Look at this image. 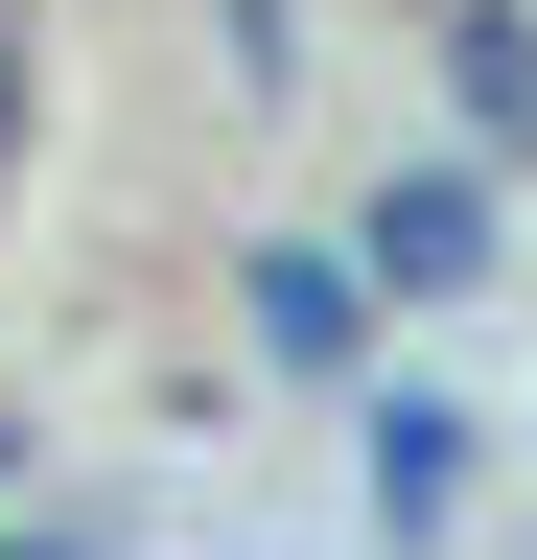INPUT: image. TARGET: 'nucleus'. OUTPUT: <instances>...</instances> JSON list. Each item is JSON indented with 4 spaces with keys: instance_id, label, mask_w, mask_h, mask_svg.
<instances>
[{
    "instance_id": "f257e3e1",
    "label": "nucleus",
    "mask_w": 537,
    "mask_h": 560,
    "mask_svg": "<svg viewBox=\"0 0 537 560\" xmlns=\"http://www.w3.org/2000/svg\"><path fill=\"white\" fill-rule=\"evenodd\" d=\"M374 257H397V280H491V257H467V187H397V210H374Z\"/></svg>"
}]
</instances>
